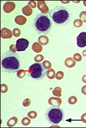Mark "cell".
Listing matches in <instances>:
<instances>
[{
	"label": "cell",
	"instance_id": "13",
	"mask_svg": "<svg viewBox=\"0 0 86 128\" xmlns=\"http://www.w3.org/2000/svg\"><path fill=\"white\" fill-rule=\"evenodd\" d=\"M32 49L35 53H40L43 49L42 46L39 43L35 42L32 46Z\"/></svg>",
	"mask_w": 86,
	"mask_h": 128
},
{
	"label": "cell",
	"instance_id": "38",
	"mask_svg": "<svg viewBox=\"0 0 86 128\" xmlns=\"http://www.w3.org/2000/svg\"><path fill=\"white\" fill-rule=\"evenodd\" d=\"M82 53L84 56H86V50H84L82 52Z\"/></svg>",
	"mask_w": 86,
	"mask_h": 128
},
{
	"label": "cell",
	"instance_id": "31",
	"mask_svg": "<svg viewBox=\"0 0 86 128\" xmlns=\"http://www.w3.org/2000/svg\"><path fill=\"white\" fill-rule=\"evenodd\" d=\"M8 90V87L6 85L1 84V93H6L7 92Z\"/></svg>",
	"mask_w": 86,
	"mask_h": 128
},
{
	"label": "cell",
	"instance_id": "26",
	"mask_svg": "<svg viewBox=\"0 0 86 128\" xmlns=\"http://www.w3.org/2000/svg\"><path fill=\"white\" fill-rule=\"evenodd\" d=\"M31 123V120L28 117H24L22 119L21 124L24 126H27Z\"/></svg>",
	"mask_w": 86,
	"mask_h": 128
},
{
	"label": "cell",
	"instance_id": "35",
	"mask_svg": "<svg viewBox=\"0 0 86 128\" xmlns=\"http://www.w3.org/2000/svg\"><path fill=\"white\" fill-rule=\"evenodd\" d=\"M81 120L84 123H86V113H84L81 116Z\"/></svg>",
	"mask_w": 86,
	"mask_h": 128
},
{
	"label": "cell",
	"instance_id": "8",
	"mask_svg": "<svg viewBox=\"0 0 86 128\" xmlns=\"http://www.w3.org/2000/svg\"><path fill=\"white\" fill-rule=\"evenodd\" d=\"M37 7L40 11L44 15L47 14L49 12V9L48 7L46 2L44 1H37Z\"/></svg>",
	"mask_w": 86,
	"mask_h": 128
},
{
	"label": "cell",
	"instance_id": "18",
	"mask_svg": "<svg viewBox=\"0 0 86 128\" xmlns=\"http://www.w3.org/2000/svg\"><path fill=\"white\" fill-rule=\"evenodd\" d=\"M46 76L48 77V78L50 79V80H53V78H55L56 76L55 71L53 69H50L48 70L47 71Z\"/></svg>",
	"mask_w": 86,
	"mask_h": 128
},
{
	"label": "cell",
	"instance_id": "24",
	"mask_svg": "<svg viewBox=\"0 0 86 128\" xmlns=\"http://www.w3.org/2000/svg\"><path fill=\"white\" fill-rule=\"evenodd\" d=\"M28 116L30 119H34L37 116V113L35 111H30L28 113Z\"/></svg>",
	"mask_w": 86,
	"mask_h": 128
},
{
	"label": "cell",
	"instance_id": "7",
	"mask_svg": "<svg viewBox=\"0 0 86 128\" xmlns=\"http://www.w3.org/2000/svg\"><path fill=\"white\" fill-rule=\"evenodd\" d=\"M77 44L79 48H83L86 46V32H82L79 34L77 38Z\"/></svg>",
	"mask_w": 86,
	"mask_h": 128
},
{
	"label": "cell",
	"instance_id": "36",
	"mask_svg": "<svg viewBox=\"0 0 86 128\" xmlns=\"http://www.w3.org/2000/svg\"><path fill=\"white\" fill-rule=\"evenodd\" d=\"M81 91H82V93H83L84 95H86V86H84L83 87H82Z\"/></svg>",
	"mask_w": 86,
	"mask_h": 128
},
{
	"label": "cell",
	"instance_id": "9",
	"mask_svg": "<svg viewBox=\"0 0 86 128\" xmlns=\"http://www.w3.org/2000/svg\"><path fill=\"white\" fill-rule=\"evenodd\" d=\"M15 3L13 2H6L3 5V10L4 12L6 13H10L14 10L15 9Z\"/></svg>",
	"mask_w": 86,
	"mask_h": 128
},
{
	"label": "cell",
	"instance_id": "12",
	"mask_svg": "<svg viewBox=\"0 0 86 128\" xmlns=\"http://www.w3.org/2000/svg\"><path fill=\"white\" fill-rule=\"evenodd\" d=\"M15 22L18 25L23 26L27 22V19L23 15H18L15 17Z\"/></svg>",
	"mask_w": 86,
	"mask_h": 128
},
{
	"label": "cell",
	"instance_id": "39",
	"mask_svg": "<svg viewBox=\"0 0 86 128\" xmlns=\"http://www.w3.org/2000/svg\"><path fill=\"white\" fill-rule=\"evenodd\" d=\"M83 4H84V5L85 6H86V1H83Z\"/></svg>",
	"mask_w": 86,
	"mask_h": 128
},
{
	"label": "cell",
	"instance_id": "16",
	"mask_svg": "<svg viewBox=\"0 0 86 128\" xmlns=\"http://www.w3.org/2000/svg\"><path fill=\"white\" fill-rule=\"evenodd\" d=\"M38 42L41 45H46L49 43V39L48 37L44 35H41L38 38Z\"/></svg>",
	"mask_w": 86,
	"mask_h": 128
},
{
	"label": "cell",
	"instance_id": "20",
	"mask_svg": "<svg viewBox=\"0 0 86 128\" xmlns=\"http://www.w3.org/2000/svg\"><path fill=\"white\" fill-rule=\"evenodd\" d=\"M73 25L77 28L81 27L83 25V21L80 19H75L73 22Z\"/></svg>",
	"mask_w": 86,
	"mask_h": 128
},
{
	"label": "cell",
	"instance_id": "34",
	"mask_svg": "<svg viewBox=\"0 0 86 128\" xmlns=\"http://www.w3.org/2000/svg\"><path fill=\"white\" fill-rule=\"evenodd\" d=\"M10 51H11L13 53H16V51H17V48H16V46L14 44H11L9 47Z\"/></svg>",
	"mask_w": 86,
	"mask_h": 128
},
{
	"label": "cell",
	"instance_id": "5",
	"mask_svg": "<svg viewBox=\"0 0 86 128\" xmlns=\"http://www.w3.org/2000/svg\"><path fill=\"white\" fill-rule=\"evenodd\" d=\"M28 72L30 77L36 80L43 79L47 74V71L44 68L42 64L35 63L29 67Z\"/></svg>",
	"mask_w": 86,
	"mask_h": 128
},
{
	"label": "cell",
	"instance_id": "22",
	"mask_svg": "<svg viewBox=\"0 0 86 128\" xmlns=\"http://www.w3.org/2000/svg\"><path fill=\"white\" fill-rule=\"evenodd\" d=\"M42 65L44 68H45L46 69H51V66H52V65H51V63L49 61H43L42 63Z\"/></svg>",
	"mask_w": 86,
	"mask_h": 128
},
{
	"label": "cell",
	"instance_id": "4",
	"mask_svg": "<svg viewBox=\"0 0 86 128\" xmlns=\"http://www.w3.org/2000/svg\"><path fill=\"white\" fill-rule=\"evenodd\" d=\"M48 121L53 124H57L63 120L64 112L61 108L57 106L51 107L46 113Z\"/></svg>",
	"mask_w": 86,
	"mask_h": 128
},
{
	"label": "cell",
	"instance_id": "27",
	"mask_svg": "<svg viewBox=\"0 0 86 128\" xmlns=\"http://www.w3.org/2000/svg\"><path fill=\"white\" fill-rule=\"evenodd\" d=\"M73 59L75 61L79 62V61H81L82 60V57L81 54L75 53L74 54Z\"/></svg>",
	"mask_w": 86,
	"mask_h": 128
},
{
	"label": "cell",
	"instance_id": "17",
	"mask_svg": "<svg viewBox=\"0 0 86 128\" xmlns=\"http://www.w3.org/2000/svg\"><path fill=\"white\" fill-rule=\"evenodd\" d=\"M17 119L16 117H11V119L9 120V121H7V127L10 128L13 127L17 124Z\"/></svg>",
	"mask_w": 86,
	"mask_h": 128
},
{
	"label": "cell",
	"instance_id": "3",
	"mask_svg": "<svg viewBox=\"0 0 86 128\" xmlns=\"http://www.w3.org/2000/svg\"><path fill=\"white\" fill-rule=\"evenodd\" d=\"M34 28L38 34H47L52 27L51 21L47 15L38 13L34 20Z\"/></svg>",
	"mask_w": 86,
	"mask_h": 128
},
{
	"label": "cell",
	"instance_id": "30",
	"mask_svg": "<svg viewBox=\"0 0 86 128\" xmlns=\"http://www.w3.org/2000/svg\"><path fill=\"white\" fill-rule=\"evenodd\" d=\"M44 59V57L42 54H38L37 55L34 57V61L37 62H41Z\"/></svg>",
	"mask_w": 86,
	"mask_h": 128
},
{
	"label": "cell",
	"instance_id": "37",
	"mask_svg": "<svg viewBox=\"0 0 86 128\" xmlns=\"http://www.w3.org/2000/svg\"><path fill=\"white\" fill-rule=\"evenodd\" d=\"M82 81H83V83H86V75H84V76L82 77Z\"/></svg>",
	"mask_w": 86,
	"mask_h": 128
},
{
	"label": "cell",
	"instance_id": "23",
	"mask_svg": "<svg viewBox=\"0 0 86 128\" xmlns=\"http://www.w3.org/2000/svg\"><path fill=\"white\" fill-rule=\"evenodd\" d=\"M77 102V98L74 96H71L68 99V103L70 104L74 105Z\"/></svg>",
	"mask_w": 86,
	"mask_h": 128
},
{
	"label": "cell",
	"instance_id": "21",
	"mask_svg": "<svg viewBox=\"0 0 86 128\" xmlns=\"http://www.w3.org/2000/svg\"><path fill=\"white\" fill-rule=\"evenodd\" d=\"M26 75V71L24 70L21 69L17 71V77L19 78H23Z\"/></svg>",
	"mask_w": 86,
	"mask_h": 128
},
{
	"label": "cell",
	"instance_id": "29",
	"mask_svg": "<svg viewBox=\"0 0 86 128\" xmlns=\"http://www.w3.org/2000/svg\"><path fill=\"white\" fill-rule=\"evenodd\" d=\"M79 18L80 19H81L83 22H86V11H84L81 12V13H80Z\"/></svg>",
	"mask_w": 86,
	"mask_h": 128
},
{
	"label": "cell",
	"instance_id": "11",
	"mask_svg": "<svg viewBox=\"0 0 86 128\" xmlns=\"http://www.w3.org/2000/svg\"><path fill=\"white\" fill-rule=\"evenodd\" d=\"M48 101H49V104L57 107H59L62 103L61 99L59 97H51Z\"/></svg>",
	"mask_w": 86,
	"mask_h": 128
},
{
	"label": "cell",
	"instance_id": "1",
	"mask_svg": "<svg viewBox=\"0 0 86 128\" xmlns=\"http://www.w3.org/2000/svg\"><path fill=\"white\" fill-rule=\"evenodd\" d=\"M20 68V58L16 53L9 51L6 52L2 56V71L9 73H14L19 70Z\"/></svg>",
	"mask_w": 86,
	"mask_h": 128
},
{
	"label": "cell",
	"instance_id": "2",
	"mask_svg": "<svg viewBox=\"0 0 86 128\" xmlns=\"http://www.w3.org/2000/svg\"><path fill=\"white\" fill-rule=\"evenodd\" d=\"M49 16L54 23L57 26H63L69 22L70 13L69 10L64 6H56L50 10Z\"/></svg>",
	"mask_w": 86,
	"mask_h": 128
},
{
	"label": "cell",
	"instance_id": "33",
	"mask_svg": "<svg viewBox=\"0 0 86 128\" xmlns=\"http://www.w3.org/2000/svg\"><path fill=\"white\" fill-rule=\"evenodd\" d=\"M28 5L30 7H31V8L34 9V8H35L37 6V3L34 1H31L28 2Z\"/></svg>",
	"mask_w": 86,
	"mask_h": 128
},
{
	"label": "cell",
	"instance_id": "10",
	"mask_svg": "<svg viewBox=\"0 0 86 128\" xmlns=\"http://www.w3.org/2000/svg\"><path fill=\"white\" fill-rule=\"evenodd\" d=\"M13 35V33L11 30L7 28H2L1 30V37L2 39H10Z\"/></svg>",
	"mask_w": 86,
	"mask_h": 128
},
{
	"label": "cell",
	"instance_id": "19",
	"mask_svg": "<svg viewBox=\"0 0 86 128\" xmlns=\"http://www.w3.org/2000/svg\"><path fill=\"white\" fill-rule=\"evenodd\" d=\"M52 93L54 96L60 97L61 96V88L60 87H56L53 89Z\"/></svg>",
	"mask_w": 86,
	"mask_h": 128
},
{
	"label": "cell",
	"instance_id": "6",
	"mask_svg": "<svg viewBox=\"0 0 86 128\" xmlns=\"http://www.w3.org/2000/svg\"><path fill=\"white\" fill-rule=\"evenodd\" d=\"M29 42L25 39H19L16 42V48L17 52L24 51L28 47Z\"/></svg>",
	"mask_w": 86,
	"mask_h": 128
},
{
	"label": "cell",
	"instance_id": "15",
	"mask_svg": "<svg viewBox=\"0 0 86 128\" xmlns=\"http://www.w3.org/2000/svg\"><path fill=\"white\" fill-rule=\"evenodd\" d=\"M22 13L26 16H30L33 13V10L29 5H26L22 9Z\"/></svg>",
	"mask_w": 86,
	"mask_h": 128
},
{
	"label": "cell",
	"instance_id": "14",
	"mask_svg": "<svg viewBox=\"0 0 86 128\" xmlns=\"http://www.w3.org/2000/svg\"><path fill=\"white\" fill-rule=\"evenodd\" d=\"M75 61L71 57L67 58L65 61V66L69 68H73V67L75 66Z\"/></svg>",
	"mask_w": 86,
	"mask_h": 128
},
{
	"label": "cell",
	"instance_id": "28",
	"mask_svg": "<svg viewBox=\"0 0 86 128\" xmlns=\"http://www.w3.org/2000/svg\"><path fill=\"white\" fill-rule=\"evenodd\" d=\"M13 33V35L15 37H19L21 34V31L19 28H15L14 29Z\"/></svg>",
	"mask_w": 86,
	"mask_h": 128
},
{
	"label": "cell",
	"instance_id": "25",
	"mask_svg": "<svg viewBox=\"0 0 86 128\" xmlns=\"http://www.w3.org/2000/svg\"><path fill=\"white\" fill-rule=\"evenodd\" d=\"M64 73L61 71H59L56 74L55 78L57 79V80H61L64 78Z\"/></svg>",
	"mask_w": 86,
	"mask_h": 128
},
{
	"label": "cell",
	"instance_id": "32",
	"mask_svg": "<svg viewBox=\"0 0 86 128\" xmlns=\"http://www.w3.org/2000/svg\"><path fill=\"white\" fill-rule=\"evenodd\" d=\"M31 100H30V99H28V98H27V99H25V100L23 101V105L24 107H27L29 106L30 104H31Z\"/></svg>",
	"mask_w": 86,
	"mask_h": 128
}]
</instances>
